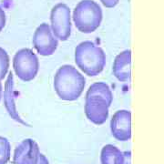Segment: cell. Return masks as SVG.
Returning <instances> with one entry per match:
<instances>
[{
  "label": "cell",
  "instance_id": "obj_6",
  "mask_svg": "<svg viewBox=\"0 0 164 164\" xmlns=\"http://www.w3.org/2000/svg\"><path fill=\"white\" fill-rule=\"evenodd\" d=\"M33 46L41 56H51L57 50L58 41L54 37L50 26L47 23L40 24L33 35Z\"/></svg>",
  "mask_w": 164,
  "mask_h": 164
},
{
  "label": "cell",
  "instance_id": "obj_11",
  "mask_svg": "<svg viewBox=\"0 0 164 164\" xmlns=\"http://www.w3.org/2000/svg\"><path fill=\"white\" fill-rule=\"evenodd\" d=\"M113 74L121 82L129 81L131 77V51L129 49L120 52L115 58L113 63Z\"/></svg>",
  "mask_w": 164,
  "mask_h": 164
},
{
  "label": "cell",
  "instance_id": "obj_20",
  "mask_svg": "<svg viewBox=\"0 0 164 164\" xmlns=\"http://www.w3.org/2000/svg\"><path fill=\"white\" fill-rule=\"evenodd\" d=\"M2 93H3V88H2L1 80H0V100H1V98H2Z\"/></svg>",
  "mask_w": 164,
  "mask_h": 164
},
{
  "label": "cell",
  "instance_id": "obj_14",
  "mask_svg": "<svg viewBox=\"0 0 164 164\" xmlns=\"http://www.w3.org/2000/svg\"><path fill=\"white\" fill-rule=\"evenodd\" d=\"M11 157V145L9 140L0 136V164H7Z\"/></svg>",
  "mask_w": 164,
  "mask_h": 164
},
{
  "label": "cell",
  "instance_id": "obj_19",
  "mask_svg": "<svg viewBox=\"0 0 164 164\" xmlns=\"http://www.w3.org/2000/svg\"><path fill=\"white\" fill-rule=\"evenodd\" d=\"M37 164H49V161H48L47 158L44 154L40 153V154H39L38 161V163H37Z\"/></svg>",
  "mask_w": 164,
  "mask_h": 164
},
{
  "label": "cell",
  "instance_id": "obj_16",
  "mask_svg": "<svg viewBox=\"0 0 164 164\" xmlns=\"http://www.w3.org/2000/svg\"><path fill=\"white\" fill-rule=\"evenodd\" d=\"M6 22H7V16H6V13L4 11V9L0 7V32H1L5 26H6Z\"/></svg>",
  "mask_w": 164,
  "mask_h": 164
},
{
  "label": "cell",
  "instance_id": "obj_2",
  "mask_svg": "<svg viewBox=\"0 0 164 164\" xmlns=\"http://www.w3.org/2000/svg\"><path fill=\"white\" fill-rule=\"evenodd\" d=\"M75 62L81 71L89 77L100 74L106 66L103 49L91 41H83L75 48Z\"/></svg>",
  "mask_w": 164,
  "mask_h": 164
},
{
  "label": "cell",
  "instance_id": "obj_9",
  "mask_svg": "<svg viewBox=\"0 0 164 164\" xmlns=\"http://www.w3.org/2000/svg\"><path fill=\"white\" fill-rule=\"evenodd\" d=\"M38 144L32 139H26L16 148L13 156L14 164H37L39 159Z\"/></svg>",
  "mask_w": 164,
  "mask_h": 164
},
{
  "label": "cell",
  "instance_id": "obj_5",
  "mask_svg": "<svg viewBox=\"0 0 164 164\" xmlns=\"http://www.w3.org/2000/svg\"><path fill=\"white\" fill-rule=\"evenodd\" d=\"M51 31L54 37L61 41H67L71 35L70 8L64 3L55 5L50 12Z\"/></svg>",
  "mask_w": 164,
  "mask_h": 164
},
{
  "label": "cell",
  "instance_id": "obj_10",
  "mask_svg": "<svg viewBox=\"0 0 164 164\" xmlns=\"http://www.w3.org/2000/svg\"><path fill=\"white\" fill-rule=\"evenodd\" d=\"M16 98V92L14 89V75L12 72H9L7 78V81H6V84H5V89H4V105H5V108H6L7 111L8 112L9 116L14 120H16V122H18L22 125L29 126L26 121L23 120V119H21L18 110H16V102H15Z\"/></svg>",
  "mask_w": 164,
  "mask_h": 164
},
{
  "label": "cell",
  "instance_id": "obj_8",
  "mask_svg": "<svg viewBox=\"0 0 164 164\" xmlns=\"http://www.w3.org/2000/svg\"><path fill=\"white\" fill-rule=\"evenodd\" d=\"M112 136L120 141H128L131 138V113L121 109L115 112L110 120Z\"/></svg>",
  "mask_w": 164,
  "mask_h": 164
},
{
  "label": "cell",
  "instance_id": "obj_13",
  "mask_svg": "<svg viewBox=\"0 0 164 164\" xmlns=\"http://www.w3.org/2000/svg\"><path fill=\"white\" fill-rule=\"evenodd\" d=\"M86 95H98L104 98L106 101L111 105L113 100V95L111 92L110 88L105 82H96L93 83L91 86H89Z\"/></svg>",
  "mask_w": 164,
  "mask_h": 164
},
{
  "label": "cell",
  "instance_id": "obj_1",
  "mask_svg": "<svg viewBox=\"0 0 164 164\" xmlns=\"http://www.w3.org/2000/svg\"><path fill=\"white\" fill-rule=\"evenodd\" d=\"M85 86L84 76L71 65L61 66L54 76V89L62 100H77Z\"/></svg>",
  "mask_w": 164,
  "mask_h": 164
},
{
  "label": "cell",
  "instance_id": "obj_18",
  "mask_svg": "<svg viewBox=\"0 0 164 164\" xmlns=\"http://www.w3.org/2000/svg\"><path fill=\"white\" fill-rule=\"evenodd\" d=\"M124 153V164H131V152L125 151Z\"/></svg>",
  "mask_w": 164,
  "mask_h": 164
},
{
  "label": "cell",
  "instance_id": "obj_7",
  "mask_svg": "<svg viewBox=\"0 0 164 164\" xmlns=\"http://www.w3.org/2000/svg\"><path fill=\"white\" fill-rule=\"evenodd\" d=\"M110 105L104 98L98 95H86L85 114L89 121L96 125H102L109 118Z\"/></svg>",
  "mask_w": 164,
  "mask_h": 164
},
{
  "label": "cell",
  "instance_id": "obj_3",
  "mask_svg": "<svg viewBox=\"0 0 164 164\" xmlns=\"http://www.w3.org/2000/svg\"><path fill=\"white\" fill-rule=\"evenodd\" d=\"M72 18L78 31L90 34L100 26L103 14L100 6L94 0H81L76 6Z\"/></svg>",
  "mask_w": 164,
  "mask_h": 164
},
{
  "label": "cell",
  "instance_id": "obj_17",
  "mask_svg": "<svg viewBox=\"0 0 164 164\" xmlns=\"http://www.w3.org/2000/svg\"><path fill=\"white\" fill-rule=\"evenodd\" d=\"M101 3L106 7H114L115 6H117L120 0H100Z\"/></svg>",
  "mask_w": 164,
  "mask_h": 164
},
{
  "label": "cell",
  "instance_id": "obj_4",
  "mask_svg": "<svg viewBox=\"0 0 164 164\" xmlns=\"http://www.w3.org/2000/svg\"><path fill=\"white\" fill-rule=\"evenodd\" d=\"M13 69L22 81L29 82L34 79L39 70V60L36 53L30 48H21L13 58Z\"/></svg>",
  "mask_w": 164,
  "mask_h": 164
},
{
  "label": "cell",
  "instance_id": "obj_15",
  "mask_svg": "<svg viewBox=\"0 0 164 164\" xmlns=\"http://www.w3.org/2000/svg\"><path fill=\"white\" fill-rule=\"evenodd\" d=\"M10 65V58L7 52L4 48L0 47V80L6 78Z\"/></svg>",
  "mask_w": 164,
  "mask_h": 164
},
{
  "label": "cell",
  "instance_id": "obj_12",
  "mask_svg": "<svg viewBox=\"0 0 164 164\" xmlns=\"http://www.w3.org/2000/svg\"><path fill=\"white\" fill-rule=\"evenodd\" d=\"M101 164H124V153L111 144L105 145L100 153Z\"/></svg>",
  "mask_w": 164,
  "mask_h": 164
}]
</instances>
